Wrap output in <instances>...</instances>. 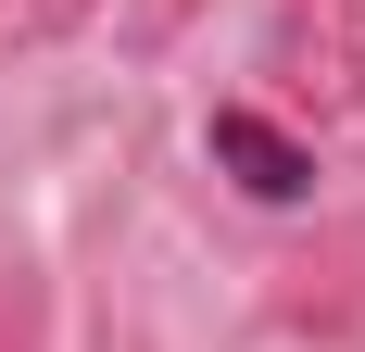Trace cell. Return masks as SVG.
I'll return each mask as SVG.
<instances>
[{
  "label": "cell",
  "instance_id": "obj_1",
  "mask_svg": "<svg viewBox=\"0 0 365 352\" xmlns=\"http://www.w3.org/2000/svg\"><path fill=\"white\" fill-rule=\"evenodd\" d=\"M202 139H215V164L240 176L252 202H302V189H315V151H302L290 126H264L252 101H215V126H202Z\"/></svg>",
  "mask_w": 365,
  "mask_h": 352
}]
</instances>
